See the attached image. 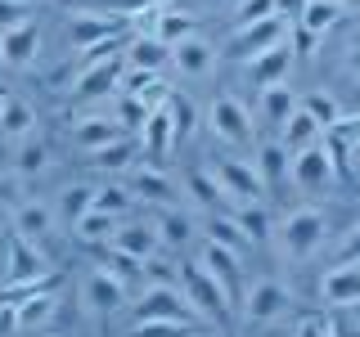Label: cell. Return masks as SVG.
Returning a JSON list of instances; mask_svg holds the SVG:
<instances>
[{"label": "cell", "instance_id": "obj_1", "mask_svg": "<svg viewBox=\"0 0 360 337\" xmlns=\"http://www.w3.org/2000/svg\"><path fill=\"white\" fill-rule=\"evenodd\" d=\"M329 230L333 225H329V216H324L320 207H292L288 216L275 225L279 252H284L288 261H311V256L329 243Z\"/></svg>", "mask_w": 360, "mask_h": 337}, {"label": "cell", "instance_id": "obj_2", "mask_svg": "<svg viewBox=\"0 0 360 337\" xmlns=\"http://www.w3.org/2000/svg\"><path fill=\"white\" fill-rule=\"evenodd\" d=\"M180 292H185V301L194 306L198 319H217V324L230 319L234 292L225 288V284H217V279H212L198 261H180Z\"/></svg>", "mask_w": 360, "mask_h": 337}, {"label": "cell", "instance_id": "obj_3", "mask_svg": "<svg viewBox=\"0 0 360 337\" xmlns=\"http://www.w3.org/2000/svg\"><path fill=\"white\" fill-rule=\"evenodd\" d=\"M202 121H207V131L217 135L221 144H234V149L257 144V121H252V112H248V104H243L239 95H230V90H221V95L212 99L207 112H202Z\"/></svg>", "mask_w": 360, "mask_h": 337}, {"label": "cell", "instance_id": "obj_4", "mask_svg": "<svg viewBox=\"0 0 360 337\" xmlns=\"http://www.w3.org/2000/svg\"><path fill=\"white\" fill-rule=\"evenodd\" d=\"M243 324L248 329H266V324L284 319V315L292 310V288L279 284V279H252V284L243 288Z\"/></svg>", "mask_w": 360, "mask_h": 337}, {"label": "cell", "instance_id": "obj_5", "mask_svg": "<svg viewBox=\"0 0 360 337\" xmlns=\"http://www.w3.org/2000/svg\"><path fill=\"white\" fill-rule=\"evenodd\" d=\"M292 37V27H288V18H262V22H243V27H234L230 37H225V54L230 59H257V54H266V50H275V45H284Z\"/></svg>", "mask_w": 360, "mask_h": 337}, {"label": "cell", "instance_id": "obj_6", "mask_svg": "<svg viewBox=\"0 0 360 337\" xmlns=\"http://www.w3.org/2000/svg\"><path fill=\"white\" fill-rule=\"evenodd\" d=\"M135 324H198V315L185 301L180 284H149L135 306Z\"/></svg>", "mask_w": 360, "mask_h": 337}, {"label": "cell", "instance_id": "obj_7", "mask_svg": "<svg viewBox=\"0 0 360 337\" xmlns=\"http://www.w3.org/2000/svg\"><path fill=\"white\" fill-rule=\"evenodd\" d=\"M288 180H292V189H302V194H329L333 189V180H338V162H333V153H329V144H311V149H302V153H292V162H288Z\"/></svg>", "mask_w": 360, "mask_h": 337}, {"label": "cell", "instance_id": "obj_8", "mask_svg": "<svg viewBox=\"0 0 360 337\" xmlns=\"http://www.w3.org/2000/svg\"><path fill=\"white\" fill-rule=\"evenodd\" d=\"M207 166H212V176H217V185H221L225 202H234V207L262 202L266 185H262V176H257V166H252V162H243V157H212Z\"/></svg>", "mask_w": 360, "mask_h": 337}, {"label": "cell", "instance_id": "obj_9", "mask_svg": "<svg viewBox=\"0 0 360 337\" xmlns=\"http://www.w3.org/2000/svg\"><path fill=\"white\" fill-rule=\"evenodd\" d=\"M82 301H86L90 315H112V310H122V301H127V279H122L117 270H108V265L86 270V279H82Z\"/></svg>", "mask_w": 360, "mask_h": 337}, {"label": "cell", "instance_id": "obj_10", "mask_svg": "<svg viewBox=\"0 0 360 337\" xmlns=\"http://www.w3.org/2000/svg\"><path fill=\"white\" fill-rule=\"evenodd\" d=\"M127 27H131V22L122 14L104 18V14L82 9V14H72V22H68V41H72V50H95V45H104V41H117Z\"/></svg>", "mask_w": 360, "mask_h": 337}, {"label": "cell", "instance_id": "obj_11", "mask_svg": "<svg viewBox=\"0 0 360 337\" xmlns=\"http://www.w3.org/2000/svg\"><path fill=\"white\" fill-rule=\"evenodd\" d=\"M108 247H112V252H122V256H131V261H140V265H149L153 256L162 252V243H158V230H153V220H122Z\"/></svg>", "mask_w": 360, "mask_h": 337}, {"label": "cell", "instance_id": "obj_12", "mask_svg": "<svg viewBox=\"0 0 360 337\" xmlns=\"http://www.w3.org/2000/svg\"><path fill=\"white\" fill-rule=\"evenodd\" d=\"M320 301L333 310L360 306V265H329L320 275Z\"/></svg>", "mask_w": 360, "mask_h": 337}, {"label": "cell", "instance_id": "obj_13", "mask_svg": "<svg viewBox=\"0 0 360 337\" xmlns=\"http://www.w3.org/2000/svg\"><path fill=\"white\" fill-rule=\"evenodd\" d=\"M292 59H297V50H292V41L284 45H275V50H266V54H257V59H248V81L252 86H284L288 81V72H292Z\"/></svg>", "mask_w": 360, "mask_h": 337}, {"label": "cell", "instance_id": "obj_14", "mask_svg": "<svg viewBox=\"0 0 360 337\" xmlns=\"http://www.w3.org/2000/svg\"><path fill=\"white\" fill-rule=\"evenodd\" d=\"M172 67L180 77H189V81H202V77L217 67V45H212L207 37H189L172 45Z\"/></svg>", "mask_w": 360, "mask_h": 337}, {"label": "cell", "instance_id": "obj_15", "mask_svg": "<svg viewBox=\"0 0 360 337\" xmlns=\"http://www.w3.org/2000/svg\"><path fill=\"white\" fill-rule=\"evenodd\" d=\"M122 67H127V59H95L82 67V81H77V99H104L112 95V90L122 86Z\"/></svg>", "mask_w": 360, "mask_h": 337}, {"label": "cell", "instance_id": "obj_16", "mask_svg": "<svg viewBox=\"0 0 360 337\" xmlns=\"http://www.w3.org/2000/svg\"><path fill=\"white\" fill-rule=\"evenodd\" d=\"M122 135H127V131H122V121H117V117H108V112H90V117H82V121L72 126V144L90 157V153L104 149V144L122 140Z\"/></svg>", "mask_w": 360, "mask_h": 337}, {"label": "cell", "instance_id": "obj_17", "mask_svg": "<svg viewBox=\"0 0 360 337\" xmlns=\"http://www.w3.org/2000/svg\"><path fill=\"white\" fill-rule=\"evenodd\" d=\"M45 275H54L50 261H45V252L37 243H27V239H9V279L14 284H32V279H45Z\"/></svg>", "mask_w": 360, "mask_h": 337}, {"label": "cell", "instance_id": "obj_18", "mask_svg": "<svg viewBox=\"0 0 360 337\" xmlns=\"http://www.w3.org/2000/svg\"><path fill=\"white\" fill-rule=\"evenodd\" d=\"M9 225H14V234H18V239H27V243H41L45 234L54 230V207H50V202H37V198H27V202H18V207H14V216H9Z\"/></svg>", "mask_w": 360, "mask_h": 337}, {"label": "cell", "instance_id": "obj_19", "mask_svg": "<svg viewBox=\"0 0 360 337\" xmlns=\"http://www.w3.org/2000/svg\"><path fill=\"white\" fill-rule=\"evenodd\" d=\"M131 194L135 198H144V202H158V207H172V198H176V180L167 176V171H158V166H135L131 171Z\"/></svg>", "mask_w": 360, "mask_h": 337}, {"label": "cell", "instance_id": "obj_20", "mask_svg": "<svg viewBox=\"0 0 360 337\" xmlns=\"http://www.w3.org/2000/svg\"><path fill=\"white\" fill-rule=\"evenodd\" d=\"M288 162H292V153H288L279 140H262V144H257L252 166H257V176H262V185H266V189L288 185Z\"/></svg>", "mask_w": 360, "mask_h": 337}, {"label": "cell", "instance_id": "obj_21", "mask_svg": "<svg viewBox=\"0 0 360 337\" xmlns=\"http://www.w3.org/2000/svg\"><path fill=\"white\" fill-rule=\"evenodd\" d=\"M153 230H158V243H162L167 252H180V247L194 243V216H185L180 207H162L153 216Z\"/></svg>", "mask_w": 360, "mask_h": 337}, {"label": "cell", "instance_id": "obj_22", "mask_svg": "<svg viewBox=\"0 0 360 337\" xmlns=\"http://www.w3.org/2000/svg\"><path fill=\"white\" fill-rule=\"evenodd\" d=\"M297 108H302V95H297L288 81H284V86H266V90H262V104H257L262 121H270L275 131H284V121H288Z\"/></svg>", "mask_w": 360, "mask_h": 337}, {"label": "cell", "instance_id": "obj_23", "mask_svg": "<svg viewBox=\"0 0 360 337\" xmlns=\"http://www.w3.org/2000/svg\"><path fill=\"white\" fill-rule=\"evenodd\" d=\"M194 261L207 270L217 284H225V288L234 292V279H239V252H230V247H221V243H212V239H207V243L198 247Z\"/></svg>", "mask_w": 360, "mask_h": 337}, {"label": "cell", "instance_id": "obj_24", "mask_svg": "<svg viewBox=\"0 0 360 337\" xmlns=\"http://www.w3.org/2000/svg\"><path fill=\"white\" fill-rule=\"evenodd\" d=\"M32 131H37V108L27 99L5 95V104H0V140H27Z\"/></svg>", "mask_w": 360, "mask_h": 337}, {"label": "cell", "instance_id": "obj_25", "mask_svg": "<svg viewBox=\"0 0 360 337\" xmlns=\"http://www.w3.org/2000/svg\"><path fill=\"white\" fill-rule=\"evenodd\" d=\"M127 63L135 67V72H149V77H158L162 67H172V50H167L158 37H135L131 45H127Z\"/></svg>", "mask_w": 360, "mask_h": 337}, {"label": "cell", "instance_id": "obj_26", "mask_svg": "<svg viewBox=\"0 0 360 337\" xmlns=\"http://www.w3.org/2000/svg\"><path fill=\"white\" fill-rule=\"evenodd\" d=\"M153 37L172 50V45H180V41H189V37H198V18L189 14V9H158V27H153Z\"/></svg>", "mask_w": 360, "mask_h": 337}, {"label": "cell", "instance_id": "obj_27", "mask_svg": "<svg viewBox=\"0 0 360 337\" xmlns=\"http://www.w3.org/2000/svg\"><path fill=\"white\" fill-rule=\"evenodd\" d=\"M320 140H324V131H320V121H315L307 108H297L284 121V131H279V144H284L288 153H302V149H311V144H320Z\"/></svg>", "mask_w": 360, "mask_h": 337}, {"label": "cell", "instance_id": "obj_28", "mask_svg": "<svg viewBox=\"0 0 360 337\" xmlns=\"http://www.w3.org/2000/svg\"><path fill=\"white\" fill-rule=\"evenodd\" d=\"M0 54H5V63H14V67L32 63V59L41 54V32L32 27V22H22V27L5 32V37H0Z\"/></svg>", "mask_w": 360, "mask_h": 337}, {"label": "cell", "instance_id": "obj_29", "mask_svg": "<svg viewBox=\"0 0 360 337\" xmlns=\"http://www.w3.org/2000/svg\"><path fill=\"white\" fill-rule=\"evenodd\" d=\"M230 216H234V225L243 230V239H248V243H266L270 234H275V220H270L266 202H248V207H234Z\"/></svg>", "mask_w": 360, "mask_h": 337}, {"label": "cell", "instance_id": "obj_30", "mask_svg": "<svg viewBox=\"0 0 360 337\" xmlns=\"http://www.w3.org/2000/svg\"><path fill=\"white\" fill-rule=\"evenodd\" d=\"M172 144H176L172 112H167V104H158V108L149 112V121H144V153H149V157H162Z\"/></svg>", "mask_w": 360, "mask_h": 337}, {"label": "cell", "instance_id": "obj_31", "mask_svg": "<svg viewBox=\"0 0 360 337\" xmlns=\"http://www.w3.org/2000/svg\"><path fill=\"white\" fill-rule=\"evenodd\" d=\"M117 225H122L117 216H108V211H95V207H90L86 216L72 225V234H77L82 243H104V247H108L112 234H117Z\"/></svg>", "mask_w": 360, "mask_h": 337}, {"label": "cell", "instance_id": "obj_32", "mask_svg": "<svg viewBox=\"0 0 360 337\" xmlns=\"http://www.w3.org/2000/svg\"><path fill=\"white\" fill-rule=\"evenodd\" d=\"M135 153H140V144H135L131 135H122V140L104 144V149H99V153H90L86 162H90V166H99V171H127Z\"/></svg>", "mask_w": 360, "mask_h": 337}, {"label": "cell", "instance_id": "obj_33", "mask_svg": "<svg viewBox=\"0 0 360 337\" xmlns=\"http://www.w3.org/2000/svg\"><path fill=\"white\" fill-rule=\"evenodd\" d=\"M185 189L194 194L198 207H207V211H217V202L225 198L221 185H217V176H212V166H189V171H185Z\"/></svg>", "mask_w": 360, "mask_h": 337}, {"label": "cell", "instance_id": "obj_34", "mask_svg": "<svg viewBox=\"0 0 360 337\" xmlns=\"http://www.w3.org/2000/svg\"><path fill=\"white\" fill-rule=\"evenodd\" d=\"M302 108H307L311 117L320 121V131H324V135H329L338 121H342V104H338L329 90H307V95H302Z\"/></svg>", "mask_w": 360, "mask_h": 337}, {"label": "cell", "instance_id": "obj_35", "mask_svg": "<svg viewBox=\"0 0 360 337\" xmlns=\"http://www.w3.org/2000/svg\"><path fill=\"white\" fill-rule=\"evenodd\" d=\"M167 112H172L176 144L194 140V131H198V108H194V99H189V95H167Z\"/></svg>", "mask_w": 360, "mask_h": 337}, {"label": "cell", "instance_id": "obj_36", "mask_svg": "<svg viewBox=\"0 0 360 337\" xmlns=\"http://www.w3.org/2000/svg\"><path fill=\"white\" fill-rule=\"evenodd\" d=\"M54 306H59V297H54V292L27 297V301H18V306H14V324H18V329H41V324L54 315Z\"/></svg>", "mask_w": 360, "mask_h": 337}, {"label": "cell", "instance_id": "obj_37", "mask_svg": "<svg viewBox=\"0 0 360 337\" xmlns=\"http://www.w3.org/2000/svg\"><path fill=\"white\" fill-rule=\"evenodd\" d=\"M90 207H95V185H68L63 194H59V216L68 225H77Z\"/></svg>", "mask_w": 360, "mask_h": 337}, {"label": "cell", "instance_id": "obj_38", "mask_svg": "<svg viewBox=\"0 0 360 337\" xmlns=\"http://www.w3.org/2000/svg\"><path fill=\"white\" fill-rule=\"evenodd\" d=\"M45 166H50V149H45L41 140H32V135H27V140H18V153H14V171L32 180V176H41Z\"/></svg>", "mask_w": 360, "mask_h": 337}, {"label": "cell", "instance_id": "obj_39", "mask_svg": "<svg viewBox=\"0 0 360 337\" xmlns=\"http://www.w3.org/2000/svg\"><path fill=\"white\" fill-rule=\"evenodd\" d=\"M135 207V194L127 185H99L95 189V211H108V216H127V211Z\"/></svg>", "mask_w": 360, "mask_h": 337}, {"label": "cell", "instance_id": "obj_40", "mask_svg": "<svg viewBox=\"0 0 360 337\" xmlns=\"http://www.w3.org/2000/svg\"><path fill=\"white\" fill-rule=\"evenodd\" d=\"M207 239H212V243H221V247H230V252H243V247H248L243 230L234 225V216H225V211H212V220H207Z\"/></svg>", "mask_w": 360, "mask_h": 337}, {"label": "cell", "instance_id": "obj_41", "mask_svg": "<svg viewBox=\"0 0 360 337\" xmlns=\"http://www.w3.org/2000/svg\"><path fill=\"white\" fill-rule=\"evenodd\" d=\"M122 337H202L198 324H131Z\"/></svg>", "mask_w": 360, "mask_h": 337}, {"label": "cell", "instance_id": "obj_42", "mask_svg": "<svg viewBox=\"0 0 360 337\" xmlns=\"http://www.w3.org/2000/svg\"><path fill=\"white\" fill-rule=\"evenodd\" d=\"M279 5L275 0H234V27H243V22H262V18H275Z\"/></svg>", "mask_w": 360, "mask_h": 337}, {"label": "cell", "instance_id": "obj_43", "mask_svg": "<svg viewBox=\"0 0 360 337\" xmlns=\"http://www.w3.org/2000/svg\"><path fill=\"white\" fill-rule=\"evenodd\" d=\"M149 112H153V104H144L140 95H122V104H117L122 131H127V126H144V121H149Z\"/></svg>", "mask_w": 360, "mask_h": 337}, {"label": "cell", "instance_id": "obj_44", "mask_svg": "<svg viewBox=\"0 0 360 337\" xmlns=\"http://www.w3.org/2000/svg\"><path fill=\"white\" fill-rule=\"evenodd\" d=\"M333 265H360V220L342 234V243L333 247Z\"/></svg>", "mask_w": 360, "mask_h": 337}, {"label": "cell", "instance_id": "obj_45", "mask_svg": "<svg viewBox=\"0 0 360 337\" xmlns=\"http://www.w3.org/2000/svg\"><path fill=\"white\" fill-rule=\"evenodd\" d=\"M292 337H338V324L324 319V315H302L297 329H292Z\"/></svg>", "mask_w": 360, "mask_h": 337}, {"label": "cell", "instance_id": "obj_46", "mask_svg": "<svg viewBox=\"0 0 360 337\" xmlns=\"http://www.w3.org/2000/svg\"><path fill=\"white\" fill-rule=\"evenodd\" d=\"M22 22H27V5H22V0H0V37L22 27Z\"/></svg>", "mask_w": 360, "mask_h": 337}, {"label": "cell", "instance_id": "obj_47", "mask_svg": "<svg viewBox=\"0 0 360 337\" xmlns=\"http://www.w3.org/2000/svg\"><path fill=\"white\" fill-rule=\"evenodd\" d=\"M275 5H279V18L297 22V18H302V9H307V0H275Z\"/></svg>", "mask_w": 360, "mask_h": 337}, {"label": "cell", "instance_id": "obj_48", "mask_svg": "<svg viewBox=\"0 0 360 337\" xmlns=\"http://www.w3.org/2000/svg\"><path fill=\"white\" fill-rule=\"evenodd\" d=\"M347 162H352V166H356V176H360V140L347 144Z\"/></svg>", "mask_w": 360, "mask_h": 337}, {"label": "cell", "instance_id": "obj_49", "mask_svg": "<svg viewBox=\"0 0 360 337\" xmlns=\"http://www.w3.org/2000/svg\"><path fill=\"white\" fill-rule=\"evenodd\" d=\"M338 337H360V329H356V324H342V329H338Z\"/></svg>", "mask_w": 360, "mask_h": 337}, {"label": "cell", "instance_id": "obj_50", "mask_svg": "<svg viewBox=\"0 0 360 337\" xmlns=\"http://www.w3.org/2000/svg\"><path fill=\"white\" fill-rule=\"evenodd\" d=\"M22 5H41V0H22Z\"/></svg>", "mask_w": 360, "mask_h": 337}, {"label": "cell", "instance_id": "obj_51", "mask_svg": "<svg viewBox=\"0 0 360 337\" xmlns=\"http://www.w3.org/2000/svg\"><path fill=\"white\" fill-rule=\"evenodd\" d=\"M217 5H234V0H217Z\"/></svg>", "mask_w": 360, "mask_h": 337}, {"label": "cell", "instance_id": "obj_52", "mask_svg": "<svg viewBox=\"0 0 360 337\" xmlns=\"http://www.w3.org/2000/svg\"><path fill=\"white\" fill-rule=\"evenodd\" d=\"M0 63H5V54H0Z\"/></svg>", "mask_w": 360, "mask_h": 337}, {"label": "cell", "instance_id": "obj_53", "mask_svg": "<svg viewBox=\"0 0 360 337\" xmlns=\"http://www.w3.org/2000/svg\"><path fill=\"white\" fill-rule=\"evenodd\" d=\"M202 337H207V333H202Z\"/></svg>", "mask_w": 360, "mask_h": 337}]
</instances>
